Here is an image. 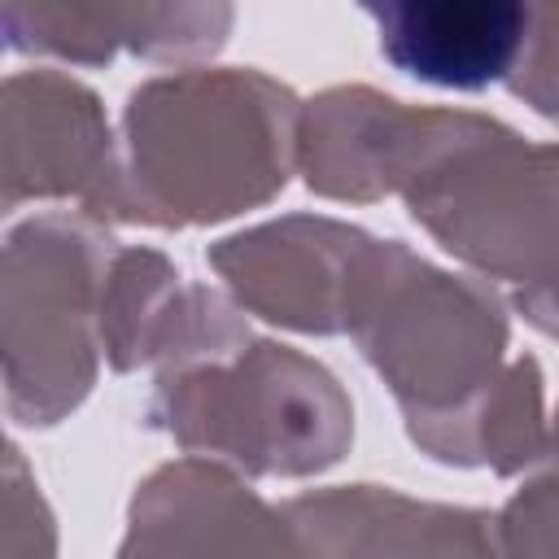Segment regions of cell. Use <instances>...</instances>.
Masks as SVG:
<instances>
[{"instance_id": "1", "label": "cell", "mask_w": 559, "mask_h": 559, "mask_svg": "<svg viewBox=\"0 0 559 559\" xmlns=\"http://www.w3.org/2000/svg\"><path fill=\"white\" fill-rule=\"evenodd\" d=\"M297 157L310 192L376 201L402 192L411 214L550 332L555 148L498 118L415 109L376 87H328L301 105Z\"/></svg>"}, {"instance_id": "2", "label": "cell", "mask_w": 559, "mask_h": 559, "mask_svg": "<svg viewBox=\"0 0 559 559\" xmlns=\"http://www.w3.org/2000/svg\"><path fill=\"white\" fill-rule=\"evenodd\" d=\"M301 100L262 70H175L140 83L122 109V223H218L271 201L297 157Z\"/></svg>"}, {"instance_id": "3", "label": "cell", "mask_w": 559, "mask_h": 559, "mask_svg": "<svg viewBox=\"0 0 559 559\" xmlns=\"http://www.w3.org/2000/svg\"><path fill=\"white\" fill-rule=\"evenodd\" d=\"M345 332L393 389L415 445L480 467V424L502 384V301L476 280L428 266L402 240H367Z\"/></svg>"}, {"instance_id": "4", "label": "cell", "mask_w": 559, "mask_h": 559, "mask_svg": "<svg viewBox=\"0 0 559 559\" xmlns=\"http://www.w3.org/2000/svg\"><path fill=\"white\" fill-rule=\"evenodd\" d=\"M148 428L249 476H310L345 454L354 415L332 371L288 345L245 341L223 358L162 371Z\"/></svg>"}, {"instance_id": "5", "label": "cell", "mask_w": 559, "mask_h": 559, "mask_svg": "<svg viewBox=\"0 0 559 559\" xmlns=\"http://www.w3.org/2000/svg\"><path fill=\"white\" fill-rule=\"evenodd\" d=\"M109 258V231L70 214L31 218L0 245V380L17 424H57L87 397Z\"/></svg>"}, {"instance_id": "6", "label": "cell", "mask_w": 559, "mask_h": 559, "mask_svg": "<svg viewBox=\"0 0 559 559\" xmlns=\"http://www.w3.org/2000/svg\"><path fill=\"white\" fill-rule=\"evenodd\" d=\"M380 57L428 87L485 92L502 83L537 114H555V4L524 0H362Z\"/></svg>"}, {"instance_id": "7", "label": "cell", "mask_w": 559, "mask_h": 559, "mask_svg": "<svg viewBox=\"0 0 559 559\" xmlns=\"http://www.w3.org/2000/svg\"><path fill=\"white\" fill-rule=\"evenodd\" d=\"M39 197H79L114 218L118 148L100 96L61 70L0 79V214Z\"/></svg>"}, {"instance_id": "8", "label": "cell", "mask_w": 559, "mask_h": 559, "mask_svg": "<svg viewBox=\"0 0 559 559\" xmlns=\"http://www.w3.org/2000/svg\"><path fill=\"white\" fill-rule=\"evenodd\" d=\"M118 559H306V550L284 511L231 472L183 459L140 485Z\"/></svg>"}, {"instance_id": "9", "label": "cell", "mask_w": 559, "mask_h": 559, "mask_svg": "<svg viewBox=\"0 0 559 559\" xmlns=\"http://www.w3.org/2000/svg\"><path fill=\"white\" fill-rule=\"evenodd\" d=\"M367 240L371 236L358 227L293 214L218 240L210 262L253 314L328 336L345 332V306Z\"/></svg>"}, {"instance_id": "10", "label": "cell", "mask_w": 559, "mask_h": 559, "mask_svg": "<svg viewBox=\"0 0 559 559\" xmlns=\"http://www.w3.org/2000/svg\"><path fill=\"white\" fill-rule=\"evenodd\" d=\"M280 511L306 559H507L498 515L415 502L376 485L306 493Z\"/></svg>"}, {"instance_id": "11", "label": "cell", "mask_w": 559, "mask_h": 559, "mask_svg": "<svg viewBox=\"0 0 559 559\" xmlns=\"http://www.w3.org/2000/svg\"><path fill=\"white\" fill-rule=\"evenodd\" d=\"M231 4H0V52L109 66L122 48L144 61L214 57Z\"/></svg>"}, {"instance_id": "12", "label": "cell", "mask_w": 559, "mask_h": 559, "mask_svg": "<svg viewBox=\"0 0 559 559\" xmlns=\"http://www.w3.org/2000/svg\"><path fill=\"white\" fill-rule=\"evenodd\" d=\"M52 555H57L52 515L17 450L0 445V559H52Z\"/></svg>"}, {"instance_id": "13", "label": "cell", "mask_w": 559, "mask_h": 559, "mask_svg": "<svg viewBox=\"0 0 559 559\" xmlns=\"http://www.w3.org/2000/svg\"><path fill=\"white\" fill-rule=\"evenodd\" d=\"M0 445H4V441H0Z\"/></svg>"}]
</instances>
